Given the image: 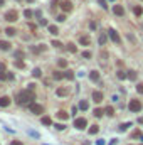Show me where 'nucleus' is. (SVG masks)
<instances>
[{
  "instance_id": "1",
  "label": "nucleus",
  "mask_w": 143,
  "mask_h": 145,
  "mask_svg": "<svg viewBox=\"0 0 143 145\" xmlns=\"http://www.w3.org/2000/svg\"><path fill=\"white\" fill-rule=\"evenodd\" d=\"M32 99H35V94L30 89H24L19 93V105H29L32 103Z\"/></svg>"
},
{
  "instance_id": "2",
  "label": "nucleus",
  "mask_w": 143,
  "mask_h": 145,
  "mask_svg": "<svg viewBox=\"0 0 143 145\" xmlns=\"http://www.w3.org/2000/svg\"><path fill=\"white\" fill-rule=\"evenodd\" d=\"M128 108H130V111H131V113H138V111H141L143 105H141L140 99H131L130 105H128Z\"/></svg>"
},
{
  "instance_id": "3",
  "label": "nucleus",
  "mask_w": 143,
  "mask_h": 145,
  "mask_svg": "<svg viewBox=\"0 0 143 145\" xmlns=\"http://www.w3.org/2000/svg\"><path fill=\"white\" fill-rule=\"evenodd\" d=\"M108 35H109V39H111L114 44H121V37H119V34L114 29H109L108 30Z\"/></svg>"
},
{
  "instance_id": "4",
  "label": "nucleus",
  "mask_w": 143,
  "mask_h": 145,
  "mask_svg": "<svg viewBox=\"0 0 143 145\" xmlns=\"http://www.w3.org/2000/svg\"><path fill=\"white\" fill-rule=\"evenodd\" d=\"M30 111L34 113V115H40V113H44V106L37 105V103H30Z\"/></svg>"
},
{
  "instance_id": "5",
  "label": "nucleus",
  "mask_w": 143,
  "mask_h": 145,
  "mask_svg": "<svg viewBox=\"0 0 143 145\" xmlns=\"http://www.w3.org/2000/svg\"><path fill=\"white\" fill-rule=\"evenodd\" d=\"M74 126L77 130H82V128H86L87 126V121H86V118H76L74 120Z\"/></svg>"
},
{
  "instance_id": "6",
  "label": "nucleus",
  "mask_w": 143,
  "mask_h": 145,
  "mask_svg": "<svg viewBox=\"0 0 143 145\" xmlns=\"http://www.w3.org/2000/svg\"><path fill=\"white\" fill-rule=\"evenodd\" d=\"M17 17H19V13H17L15 10H8L5 13V20H8V22H15Z\"/></svg>"
},
{
  "instance_id": "7",
  "label": "nucleus",
  "mask_w": 143,
  "mask_h": 145,
  "mask_svg": "<svg viewBox=\"0 0 143 145\" xmlns=\"http://www.w3.org/2000/svg\"><path fill=\"white\" fill-rule=\"evenodd\" d=\"M59 7H61L64 12H71V10H72V3L69 2V0H62V2H61V5H59Z\"/></svg>"
},
{
  "instance_id": "8",
  "label": "nucleus",
  "mask_w": 143,
  "mask_h": 145,
  "mask_svg": "<svg viewBox=\"0 0 143 145\" xmlns=\"http://www.w3.org/2000/svg\"><path fill=\"white\" fill-rule=\"evenodd\" d=\"M113 12H114V15H124V8H123V5H114L113 7Z\"/></svg>"
},
{
  "instance_id": "9",
  "label": "nucleus",
  "mask_w": 143,
  "mask_h": 145,
  "mask_svg": "<svg viewBox=\"0 0 143 145\" xmlns=\"http://www.w3.org/2000/svg\"><path fill=\"white\" fill-rule=\"evenodd\" d=\"M79 44H81V46H89V44H91L89 35H81V37H79Z\"/></svg>"
},
{
  "instance_id": "10",
  "label": "nucleus",
  "mask_w": 143,
  "mask_h": 145,
  "mask_svg": "<svg viewBox=\"0 0 143 145\" xmlns=\"http://www.w3.org/2000/svg\"><path fill=\"white\" fill-rule=\"evenodd\" d=\"M93 99H94V103H101V101H103V93H101V91H94L93 93Z\"/></svg>"
},
{
  "instance_id": "11",
  "label": "nucleus",
  "mask_w": 143,
  "mask_h": 145,
  "mask_svg": "<svg viewBox=\"0 0 143 145\" xmlns=\"http://www.w3.org/2000/svg\"><path fill=\"white\" fill-rule=\"evenodd\" d=\"M10 47H12V44L8 42V40H0V49H2V51H8Z\"/></svg>"
},
{
  "instance_id": "12",
  "label": "nucleus",
  "mask_w": 143,
  "mask_h": 145,
  "mask_svg": "<svg viewBox=\"0 0 143 145\" xmlns=\"http://www.w3.org/2000/svg\"><path fill=\"white\" fill-rule=\"evenodd\" d=\"M8 105H10V98H8V96H2V98H0V106H2V108H5Z\"/></svg>"
},
{
  "instance_id": "13",
  "label": "nucleus",
  "mask_w": 143,
  "mask_h": 145,
  "mask_svg": "<svg viewBox=\"0 0 143 145\" xmlns=\"http://www.w3.org/2000/svg\"><path fill=\"white\" fill-rule=\"evenodd\" d=\"M89 79L91 81H98L99 79V72L98 71H89Z\"/></svg>"
},
{
  "instance_id": "14",
  "label": "nucleus",
  "mask_w": 143,
  "mask_h": 145,
  "mask_svg": "<svg viewBox=\"0 0 143 145\" xmlns=\"http://www.w3.org/2000/svg\"><path fill=\"white\" fill-rule=\"evenodd\" d=\"M87 108H89V103H87L86 99H82V101L79 103V110H82V111H86Z\"/></svg>"
},
{
  "instance_id": "15",
  "label": "nucleus",
  "mask_w": 143,
  "mask_h": 145,
  "mask_svg": "<svg viewBox=\"0 0 143 145\" xmlns=\"http://www.w3.org/2000/svg\"><path fill=\"white\" fill-rule=\"evenodd\" d=\"M133 13H135L136 17H138V15H141V13H143V8H141L140 5H135V7H133Z\"/></svg>"
},
{
  "instance_id": "16",
  "label": "nucleus",
  "mask_w": 143,
  "mask_h": 145,
  "mask_svg": "<svg viewBox=\"0 0 143 145\" xmlns=\"http://www.w3.org/2000/svg\"><path fill=\"white\" fill-rule=\"evenodd\" d=\"M42 125H47V126H50L52 125V120H50V116H42Z\"/></svg>"
},
{
  "instance_id": "17",
  "label": "nucleus",
  "mask_w": 143,
  "mask_h": 145,
  "mask_svg": "<svg viewBox=\"0 0 143 145\" xmlns=\"http://www.w3.org/2000/svg\"><path fill=\"white\" fill-rule=\"evenodd\" d=\"M52 76H54V79H57V81L62 79V78H66V76H64V72H61V71H54Z\"/></svg>"
},
{
  "instance_id": "18",
  "label": "nucleus",
  "mask_w": 143,
  "mask_h": 145,
  "mask_svg": "<svg viewBox=\"0 0 143 145\" xmlns=\"http://www.w3.org/2000/svg\"><path fill=\"white\" fill-rule=\"evenodd\" d=\"M57 118H61V120H67V118H69V115H67L66 111H62V110H61V111H57Z\"/></svg>"
},
{
  "instance_id": "19",
  "label": "nucleus",
  "mask_w": 143,
  "mask_h": 145,
  "mask_svg": "<svg viewBox=\"0 0 143 145\" xmlns=\"http://www.w3.org/2000/svg\"><path fill=\"white\" fill-rule=\"evenodd\" d=\"M5 34H7V35H10V37H12V35H15V34H17V30L13 29V27H7V29H5Z\"/></svg>"
},
{
  "instance_id": "20",
  "label": "nucleus",
  "mask_w": 143,
  "mask_h": 145,
  "mask_svg": "<svg viewBox=\"0 0 143 145\" xmlns=\"http://www.w3.org/2000/svg\"><path fill=\"white\" fill-rule=\"evenodd\" d=\"M130 126H131L130 121H126V123H121V125H119V132H124V130H128Z\"/></svg>"
},
{
  "instance_id": "21",
  "label": "nucleus",
  "mask_w": 143,
  "mask_h": 145,
  "mask_svg": "<svg viewBox=\"0 0 143 145\" xmlns=\"http://www.w3.org/2000/svg\"><path fill=\"white\" fill-rule=\"evenodd\" d=\"M49 32L52 34V35H57L59 34V29H57L56 25H49Z\"/></svg>"
},
{
  "instance_id": "22",
  "label": "nucleus",
  "mask_w": 143,
  "mask_h": 145,
  "mask_svg": "<svg viewBox=\"0 0 143 145\" xmlns=\"http://www.w3.org/2000/svg\"><path fill=\"white\" fill-rule=\"evenodd\" d=\"M98 132H99V126H98V125H93V126L89 128V135H96Z\"/></svg>"
},
{
  "instance_id": "23",
  "label": "nucleus",
  "mask_w": 143,
  "mask_h": 145,
  "mask_svg": "<svg viewBox=\"0 0 143 145\" xmlns=\"http://www.w3.org/2000/svg\"><path fill=\"white\" fill-rule=\"evenodd\" d=\"M116 76H118V79H126V78H128V74H126L124 71H118Z\"/></svg>"
},
{
  "instance_id": "24",
  "label": "nucleus",
  "mask_w": 143,
  "mask_h": 145,
  "mask_svg": "<svg viewBox=\"0 0 143 145\" xmlns=\"http://www.w3.org/2000/svg\"><path fill=\"white\" fill-rule=\"evenodd\" d=\"M104 113H106V115H109V116H113V115H114V108H113V106H106Z\"/></svg>"
},
{
  "instance_id": "25",
  "label": "nucleus",
  "mask_w": 143,
  "mask_h": 145,
  "mask_svg": "<svg viewBox=\"0 0 143 145\" xmlns=\"http://www.w3.org/2000/svg\"><path fill=\"white\" fill-rule=\"evenodd\" d=\"M32 76H34V78H40V76H42V72H40L39 67H35V69L32 71Z\"/></svg>"
},
{
  "instance_id": "26",
  "label": "nucleus",
  "mask_w": 143,
  "mask_h": 145,
  "mask_svg": "<svg viewBox=\"0 0 143 145\" xmlns=\"http://www.w3.org/2000/svg\"><path fill=\"white\" fill-rule=\"evenodd\" d=\"M64 76H66V79H74V72H72V71H66Z\"/></svg>"
},
{
  "instance_id": "27",
  "label": "nucleus",
  "mask_w": 143,
  "mask_h": 145,
  "mask_svg": "<svg viewBox=\"0 0 143 145\" xmlns=\"http://www.w3.org/2000/svg\"><path fill=\"white\" fill-rule=\"evenodd\" d=\"M67 51H69V52H76L77 49H76V46H74L72 42H69V44H67Z\"/></svg>"
},
{
  "instance_id": "28",
  "label": "nucleus",
  "mask_w": 143,
  "mask_h": 145,
  "mask_svg": "<svg viewBox=\"0 0 143 145\" xmlns=\"http://www.w3.org/2000/svg\"><path fill=\"white\" fill-rule=\"evenodd\" d=\"M128 79L135 81V79H136V72H135V71H128Z\"/></svg>"
},
{
  "instance_id": "29",
  "label": "nucleus",
  "mask_w": 143,
  "mask_h": 145,
  "mask_svg": "<svg viewBox=\"0 0 143 145\" xmlns=\"http://www.w3.org/2000/svg\"><path fill=\"white\" fill-rule=\"evenodd\" d=\"M57 94H59V96H66V94H67V89H66V88H59V89H57Z\"/></svg>"
},
{
  "instance_id": "30",
  "label": "nucleus",
  "mask_w": 143,
  "mask_h": 145,
  "mask_svg": "<svg viewBox=\"0 0 143 145\" xmlns=\"http://www.w3.org/2000/svg\"><path fill=\"white\" fill-rule=\"evenodd\" d=\"M57 64H59V67H67V61L66 59H59Z\"/></svg>"
},
{
  "instance_id": "31",
  "label": "nucleus",
  "mask_w": 143,
  "mask_h": 145,
  "mask_svg": "<svg viewBox=\"0 0 143 145\" xmlns=\"http://www.w3.org/2000/svg\"><path fill=\"white\" fill-rule=\"evenodd\" d=\"M5 79H8V72H7V71L0 72V81H5Z\"/></svg>"
},
{
  "instance_id": "32",
  "label": "nucleus",
  "mask_w": 143,
  "mask_h": 145,
  "mask_svg": "<svg viewBox=\"0 0 143 145\" xmlns=\"http://www.w3.org/2000/svg\"><path fill=\"white\" fill-rule=\"evenodd\" d=\"M99 44H101V46H104V44H106V34H101L99 35Z\"/></svg>"
},
{
  "instance_id": "33",
  "label": "nucleus",
  "mask_w": 143,
  "mask_h": 145,
  "mask_svg": "<svg viewBox=\"0 0 143 145\" xmlns=\"http://www.w3.org/2000/svg\"><path fill=\"white\" fill-rule=\"evenodd\" d=\"M94 116H98V118L103 116V110H101V108H96V110H94Z\"/></svg>"
},
{
  "instance_id": "34",
  "label": "nucleus",
  "mask_w": 143,
  "mask_h": 145,
  "mask_svg": "<svg viewBox=\"0 0 143 145\" xmlns=\"http://www.w3.org/2000/svg\"><path fill=\"white\" fill-rule=\"evenodd\" d=\"M136 91L140 93V94H143V83H138L136 84Z\"/></svg>"
},
{
  "instance_id": "35",
  "label": "nucleus",
  "mask_w": 143,
  "mask_h": 145,
  "mask_svg": "<svg viewBox=\"0 0 143 145\" xmlns=\"http://www.w3.org/2000/svg\"><path fill=\"white\" fill-rule=\"evenodd\" d=\"M82 57L84 59H91V51H84L82 52Z\"/></svg>"
},
{
  "instance_id": "36",
  "label": "nucleus",
  "mask_w": 143,
  "mask_h": 145,
  "mask_svg": "<svg viewBox=\"0 0 143 145\" xmlns=\"http://www.w3.org/2000/svg\"><path fill=\"white\" fill-rule=\"evenodd\" d=\"M56 20H57V22H64V20H66V15H64V13H61V15L56 17Z\"/></svg>"
},
{
  "instance_id": "37",
  "label": "nucleus",
  "mask_w": 143,
  "mask_h": 145,
  "mask_svg": "<svg viewBox=\"0 0 143 145\" xmlns=\"http://www.w3.org/2000/svg\"><path fill=\"white\" fill-rule=\"evenodd\" d=\"M24 15L27 17V19H30V17L34 15V13H32V10H25V12H24Z\"/></svg>"
},
{
  "instance_id": "38",
  "label": "nucleus",
  "mask_w": 143,
  "mask_h": 145,
  "mask_svg": "<svg viewBox=\"0 0 143 145\" xmlns=\"http://www.w3.org/2000/svg\"><path fill=\"white\" fill-rule=\"evenodd\" d=\"M54 126H56L57 130H64V128H66V125H62V123H56Z\"/></svg>"
},
{
  "instance_id": "39",
  "label": "nucleus",
  "mask_w": 143,
  "mask_h": 145,
  "mask_svg": "<svg viewBox=\"0 0 143 145\" xmlns=\"http://www.w3.org/2000/svg\"><path fill=\"white\" fill-rule=\"evenodd\" d=\"M29 135H32V137H35V138H39V133L34 132V130H29Z\"/></svg>"
},
{
  "instance_id": "40",
  "label": "nucleus",
  "mask_w": 143,
  "mask_h": 145,
  "mask_svg": "<svg viewBox=\"0 0 143 145\" xmlns=\"http://www.w3.org/2000/svg\"><path fill=\"white\" fill-rule=\"evenodd\" d=\"M52 46H54V47H61V46H62V44H61V42H59V40H52Z\"/></svg>"
},
{
  "instance_id": "41",
  "label": "nucleus",
  "mask_w": 143,
  "mask_h": 145,
  "mask_svg": "<svg viewBox=\"0 0 143 145\" xmlns=\"http://www.w3.org/2000/svg\"><path fill=\"white\" fill-rule=\"evenodd\" d=\"M15 66L17 67H24V62H22V61H15Z\"/></svg>"
},
{
  "instance_id": "42",
  "label": "nucleus",
  "mask_w": 143,
  "mask_h": 145,
  "mask_svg": "<svg viewBox=\"0 0 143 145\" xmlns=\"http://www.w3.org/2000/svg\"><path fill=\"white\" fill-rule=\"evenodd\" d=\"M10 145H22V142H20V140H13Z\"/></svg>"
},
{
  "instance_id": "43",
  "label": "nucleus",
  "mask_w": 143,
  "mask_h": 145,
  "mask_svg": "<svg viewBox=\"0 0 143 145\" xmlns=\"http://www.w3.org/2000/svg\"><path fill=\"white\" fill-rule=\"evenodd\" d=\"M5 71V64H3V62H0V72H3Z\"/></svg>"
},
{
  "instance_id": "44",
  "label": "nucleus",
  "mask_w": 143,
  "mask_h": 145,
  "mask_svg": "<svg viewBox=\"0 0 143 145\" xmlns=\"http://www.w3.org/2000/svg\"><path fill=\"white\" fill-rule=\"evenodd\" d=\"M89 27H91V30H94V29H96V22H91Z\"/></svg>"
},
{
  "instance_id": "45",
  "label": "nucleus",
  "mask_w": 143,
  "mask_h": 145,
  "mask_svg": "<svg viewBox=\"0 0 143 145\" xmlns=\"http://www.w3.org/2000/svg\"><path fill=\"white\" fill-rule=\"evenodd\" d=\"M0 5H3V0H0Z\"/></svg>"
},
{
  "instance_id": "46",
  "label": "nucleus",
  "mask_w": 143,
  "mask_h": 145,
  "mask_svg": "<svg viewBox=\"0 0 143 145\" xmlns=\"http://www.w3.org/2000/svg\"><path fill=\"white\" fill-rule=\"evenodd\" d=\"M27 2H29V3H32V2H34V0H27Z\"/></svg>"
},
{
  "instance_id": "47",
  "label": "nucleus",
  "mask_w": 143,
  "mask_h": 145,
  "mask_svg": "<svg viewBox=\"0 0 143 145\" xmlns=\"http://www.w3.org/2000/svg\"><path fill=\"white\" fill-rule=\"evenodd\" d=\"M141 140H143V135H141Z\"/></svg>"
},
{
  "instance_id": "48",
  "label": "nucleus",
  "mask_w": 143,
  "mask_h": 145,
  "mask_svg": "<svg viewBox=\"0 0 143 145\" xmlns=\"http://www.w3.org/2000/svg\"><path fill=\"white\" fill-rule=\"evenodd\" d=\"M111 2H114V0H111Z\"/></svg>"
}]
</instances>
